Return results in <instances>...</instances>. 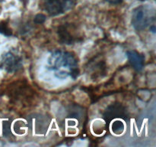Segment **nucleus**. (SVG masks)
Segmentation results:
<instances>
[{"label":"nucleus","instance_id":"f03ea898","mask_svg":"<svg viewBox=\"0 0 156 147\" xmlns=\"http://www.w3.org/2000/svg\"><path fill=\"white\" fill-rule=\"evenodd\" d=\"M155 18V10L149 6H140L133 12L132 25L136 31H143L151 25Z\"/></svg>","mask_w":156,"mask_h":147},{"label":"nucleus","instance_id":"0eeeda50","mask_svg":"<svg viewBox=\"0 0 156 147\" xmlns=\"http://www.w3.org/2000/svg\"><path fill=\"white\" fill-rule=\"evenodd\" d=\"M128 60L131 65L137 71L143 70L145 64V58L143 55L136 51H126Z\"/></svg>","mask_w":156,"mask_h":147},{"label":"nucleus","instance_id":"ddd939ff","mask_svg":"<svg viewBox=\"0 0 156 147\" xmlns=\"http://www.w3.org/2000/svg\"><path fill=\"white\" fill-rule=\"evenodd\" d=\"M108 2L111 3V4L113 5H117V4H120L121 3L123 0H106Z\"/></svg>","mask_w":156,"mask_h":147},{"label":"nucleus","instance_id":"f257e3e1","mask_svg":"<svg viewBox=\"0 0 156 147\" xmlns=\"http://www.w3.org/2000/svg\"><path fill=\"white\" fill-rule=\"evenodd\" d=\"M49 67L58 78L64 79L71 77L76 79L79 74L78 60L70 52L56 51L49 58Z\"/></svg>","mask_w":156,"mask_h":147},{"label":"nucleus","instance_id":"423d86ee","mask_svg":"<svg viewBox=\"0 0 156 147\" xmlns=\"http://www.w3.org/2000/svg\"><path fill=\"white\" fill-rule=\"evenodd\" d=\"M117 118L126 119V109L120 104H113L107 108L105 113V119L106 121H111Z\"/></svg>","mask_w":156,"mask_h":147},{"label":"nucleus","instance_id":"9d476101","mask_svg":"<svg viewBox=\"0 0 156 147\" xmlns=\"http://www.w3.org/2000/svg\"><path fill=\"white\" fill-rule=\"evenodd\" d=\"M124 129V124L121 121H115L112 125V130L115 133H121Z\"/></svg>","mask_w":156,"mask_h":147},{"label":"nucleus","instance_id":"f8f14e48","mask_svg":"<svg viewBox=\"0 0 156 147\" xmlns=\"http://www.w3.org/2000/svg\"><path fill=\"white\" fill-rule=\"evenodd\" d=\"M3 134H4L5 136H10L11 135V123L7 121V122H3Z\"/></svg>","mask_w":156,"mask_h":147},{"label":"nucleus","instance_id":"9b49d317","mask_svg":"<svg viewBox=\"0 0 156 147\" xmlns=\"http://www.w3.org/2000/svg\"><path fill=\"white\" fill-rule=\"evenodd\" d=\"M46 19H47V17L44 14L39 13L35 15L34 18V21L36 24H43L46 21Z\"/></svg>","mask_w":156,"mask_h":147},{"label":"nucleus","instance_id":"20e7f679","mask_svg":"<svg viewBox=\"0 0 156 147\" xmlns=\"http://www.w3.org/2000/svg\"><path fill=\"white\" fill-rule=\"evenodd\" d=\"M23 66L22 57L15 52L9 51L2 56L0 67L9 74L21 70Z\"/></svg>","mask_w":156,"mask_h":147},{"label":"nucleus","instance_id":"1a4fd4ad","mask_svg":"<svg viewBox=\"0 0 156 147\" xmlns=\"http://www.w3.org/2000/svg\"><path fill=\"white\" fill-rule=\"evenodd\" d=\"M0 34L6 37H10L12 35V29L9 27V24L6 21H2L0 22Z\"/></svg>","mask_w":156,"mask_h":147},{"label":"nucleus","instance_id":"2eb2a0df","mask_svg":"<svg viewBox=\"0 0 156 147\" xmlns=\"http://www.w3.org/2000/svg\"><path fill=\"white\" fill-rule=\"evenodd\" d=\"M2 1H4V0H0V2H2Z\"/></svg>","mask_w":156,"mask_h":147},{"label":"nucleus","instance_id":"7ed1b4c3","mask_svg":"<svg viewBox=\"0 0 156 147\" xmlns=\"http://www.w3.org/2000/svg\"><path fill=\"white\" fill-rule=\"evenodd\" d=\"M77 0H43L41 7L50 16L65 13L76 6Z\"/></svg>","mask_w":156,"mask_h":147},{"label":"nucleus","instance_id":"6e6552de","mask_svg":"<svg viewBox=\"0 0 156 147\" xmlns=\"http://www.w3.org/2000/svg\"><path fill=\"white\" fill-rule=\"evenodd\" d=\"M91 70H92V74L95 76V78L98 77H102V75L105 74L106 73V65L104 61H99L95 63V64H93L91 67Z\"/></svg>","mask_w":156,"mask_h":147},{"label":"nucleus","instance_id":"39448f33","mask_svg":"<svg viewBox=\"0 0 156 147\" xmlns=\"http://www.w3.org/2000/svg\"><path fill=\"white\" fill-rule=\"evenodd\" d=\"M57 35L59 41L62 44H73L76 41H82L81 37L77 34V29L71 24H64L57 29Z\"/></svg>","mask_w":156,"mask_h":147},{"label":"nucleus","instance_id":"4468645a","mask_svg":"<svg viewBox=\"0 0 156 147\" xmlns=\"http://www.w3.org/2000/svg\"><path fill=\"white\" fill-rule=\"evenodd\" d=\"M150 30H151V32H152L153 33H155V26L154 25V24L150 25Z\"/></svg>","mask_w":156,"mask_h":147}]
</instances>
